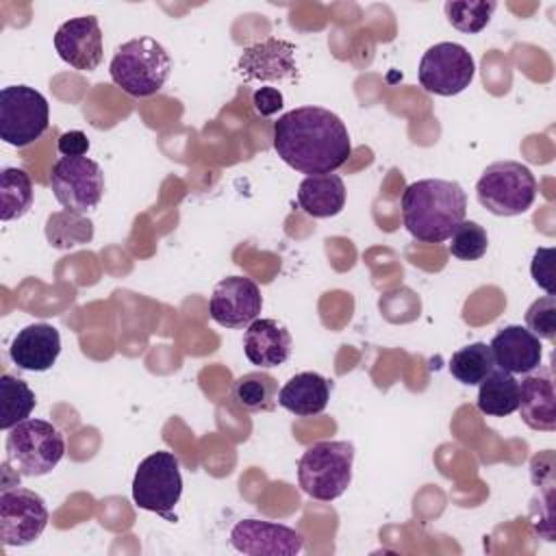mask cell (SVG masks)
I'll use <instances>...</instances> for the list:
<instances>
[{"instance_id":"obj_1","label":"cell","mask_w":556,"mask_h":556,"mask_svg":"<svg viewBox=\"0 0 556 556\" xmlns=\"http://www.w3.org/2000/svg\"><path fill=\"white\" fill-rule=\"evenodd\" d=\"M274 150L295 172L332 174L352 154L341 117L324 106H298L274 122Z\"/></svg>"},{"instance_id":"obj_2","label":"cell","mask_w":556,"mask_h":556,"mask_svg":"<svg viewBox=\"0 0 556 556\" xmlns=\"http://www.w3.org/2000/svg\"><path fill=\"white\" fill-rule=\"evenodd\" d=\"M467 193L454 180L424 178L402 193V219L406 230L421 243H441L465 219Z\"/></svg>"},{"instance_id":"obj_3","label":"cell","mask_w":556,"mask_h":556,"mask_svg":"<svg viewBox=\"0 0 556 556\" xmlns=\"http://www.w3.org/2000/svg\"><path fill=\"white\" fill-rule=\"evenodd\" d=\"M172 72L167 50L152 37H135L124 41L109 65V74L124 93L148 98L163 89Z\"/></svg>"},{"instance_id":"obj_4","label":"cell","mask_w":556,"mask_h":556,"mask_svg":"<svg viewBox=\"0 0 556 556\" xmlns=\"http://www.w3.org/2000/svg\"><path fill=\"white\" fill-rule=\"evenodd\" d=\"M354 445L350 441H317L298 460L300 489L319 502H334L352 482Z\"/></svg>"},{"instance_id":"obj_5","label":"cell","mask_w":556,"mask_h":556,"mask_svg":"<svg viewBox=\"0 0 556 556\" xmlns=\"http://www.w3.org/2000/svg\"><path fill=\"white\" fill-rule=\"evenodd\" d=\"M7 432V463L20 476H46L65 456L63 432L46 419H24Z\"/></svg>"},{"instance_id":"obj_6","label":"cell","mask_w":556,"mask_h":556,"mask_svg":"<svg viewBox=\"0 0 556 556\" xmlns=\"http://www.w3.org/2000/svg\"><path fill=\"white\" fill-rule=\"evenodd\" d=\"M536 189L534 174L519 161H495L476 182L478 202L500 217L526 213L534 204Z\"/></svg>"},{"instance_id":"obj_7","label":"cell","mask_w":556,"mask_h":556,"mask_svg":"<svg viewBox=\"0 0 556 556\" xmlns=\"http://www.w3.org/2000/svg\"><path fill=\"white\" fill-rule=\"evenodd\" d=\"M182 495L180 463L172 452L159 450L146 456L132 478V500L139 508L174 521V508Z\"/></svg>"},{"instance_id":"obj_8","label":"cell","mask_w":556,"mask_h":556,"mask_svg":"<svg viewBox=\"0 0 556 556\" xmlns=\"http://www.w3.org/2000/svg\"><path fill=\"white\" fill-rule=\"evenodd\" d=\"M50 124L43 93L28 85H9L0 91V139L13 148L37 141Z\"/></svg>"},{"instance_id":"obj_9","label":"cell","mask_w":556,"mask_h":556,"mask_svg":"<svg viewBox=\"0 0 556 556\" xmlns=\"http://www.w3.org/2000/svg\"><path fill=\"white\" fill-rule=\"evenodd\" d=\"M476 76V61L469 50L454 41H441L430 46L417 70L419 85L434 96H456L465 91Z\"/></svg>"},{"instance_id":"obj_10","label":"cell","mask_w":556,"mask_h":556,"mask_svg":"<svg viewBox=\"0 0 556 556\" xmlns=\"http://www.w3.org/2000/svg\"><path fill=\"white\" fill-rule=\"evenodd\" d=\"M50 187L65 211L87 213L96 208L104 193V174L87 156H61L50 172Z\"/></svg>"},{"instance_id":"obj_11","label":"cell","mask_w":556,"mask_h":556,"mask_svg":"<svg viewBox=\"0 0 556 556\" xmlns=\"http://www.w3.org/2000/svg\"><path fill=\"white\" fill-rule=\"evenodd\" d=\"M48 508L39 493L20 484L0 489V539L4 547H24L41 536Z\"/></svg>"},{"instance_id":"obj_12","label":"cell","mask_w":556,"mask_h":556,"mask_svg":"<svg viewBox=\"0 0 556 556\" xmlns=\"http://www.w3.org/2000/svg\"><path fill=\"white\" fill-rule=\"evenodd\" d=\"M263 308V295L254 280L228 276L219 280L208 300L211 319L224 328H248Z\"/></svg>"},{"instance_id":"obj_13","label":"cell","mask_w":556,"mask_h":556,"mask_svg":"<svg viewBox=\"0 0 556 556\" xmlns=\"http://www.w3.org/2000/svg\"><path fill=\"white\" fill-rule=\"evenodd\" d=\"M230 545L248 556H295L304 547V536L285 523L241 519L230 530Z\"/></svg>"},{"instance_id":"obj_14","label":"cell","mask_w":556,"mask_h":556,"mask_svg":"<svg viewBox=\"0 0 556 556\" xmlns=\"http://www.w3.org/2000/svg\"><path fill=\"white\" fill-rule=\"evenodd\" d=\"M54 50L70 67L91 72L102 63L104 46L96 15H80L63 22L54 33Z\"/></svg>"},{"instance_id":"obj_15","label":"cell","mask_w":556,"mask_h":556,"mask_svg":"<svg viewBox=\"0 0 556 556\" xmlns=\"http://www.w3.org/2000/svg\"><path fill=\"white\" fill-rule=\"evenodd\" d=\"M237 72L245 80H261V83L295 80L298 78L295 46L278 37H267L243 50L237 63Z\"/></svg>"},{"instance_id":"obj_16","label":"cell","mask_w":556,"mask_h":556,"mask_svg":"<svg viewBox=\"0 0 556 556\" xmlns=\"http://www.w3.org/2000/svg\"><path fill=\"white\" fill-rule=\"evenodd\" d=\"M495 367L508 374H530L541 365V339L528 328L510 324L495 332L489 343Z\"/></svg>"},{"instance_id":"obj_17","label":"cell","mask_w":556,"mask_h":556,"mask_svg":"<svg viewBox=\"0 0 556 556\" xmlns=\"http://www.w3.org/2000/svg\"><path fill=\"white\" fill-rule=\"evenodd\" d=\"M61 354V334L52 324H30L22 328L9 348L13 365L22 371H46Z\"/></svg>"},{"instance_id":"obj_18","label":"cell","mask_w":556,"mask_h":556,"mask_svg":"<svg viewBox=\"0 0 556 556\" xmlns=\"http://www.w3.org/2000/svg\"><path fill=\"white\" fill-rule=\"evenodd\" d=\"M291 345V332L276 319H254L243 334V352L248 361L261 369L287 363Z\"/></svg>"},{"instance_id":"obj_19","label":"cell","mask_w":556,"mask_h":556,"mask_svg":"<svg viewBox=\"0 0 556 556\" xmlns=\"http://www.w3.org/2000/svg\"><path fill=\"white\" fill-rule=\"evenodd\" d=\"M517 410L528 428L541 432L556 430V393L549 374L526 376L519 382Z\"/></svg>"},{"instance_id":"obj_20","label":"cell","mask_w":556,"mask_h":556,"mask_svg":"<svg viewBox=\"0 0 556 556\" xmlns=\"http://www.w3.org/2000/svg\"><path fill=\"white\" fill-rule=\"evenodd\" d=\"M330 391L332 382L321 374L300 371L282 384L278 391V404L298 417H313L324 413L330 400Z\"/></svg>"},{"instance_id":"obj_21","label":"cell","mask_w":556,"mask_h":556,"mask_svg":"<svg viewBox=\"0 0 556 556\" xmlns=\"http://www.w3.org/2000/svg\"><path fill=\"white\" fill-rule=\"evenodd\" d=\"M300 208L317 219L334 217L345 206V185L339 174L306 176L298 187Z\"/></svg>"},{"instance_id":"obj_22","label":"cell","mask_w":556,"mask_h":556,"mask_svg":"<svg viewBox=\"0 0 556 556\" xmlns=\"http://www.w3.org/2000/svg\"><path fill=\"white\" fill-rule=\"evenodd\" d=\"M478 410L489 417H506L519 406V382L515 374L493 369L478 389Z\"/></svg>"},{"instance_id":"obj_23","label":"cell","mask_w":556,"mask_h":556,"mask_svg":"<svg viewBox=\"0 0 556 556\" xmlns=\"http://www.w3.org/2000/svg\"><path fill=\"white\" fill-rule=\"evenodd\" d=\"M232 397L248 413H271L278 404V380L263 369L248 371L235 380Z\"/></svg>"},{"instance_id":"obj_24","label":"cell","mask_w":556,"mask_h":556,"mask_svg":"<svg viewBox=\"0 0 556 556\" xmlns=\"http://www.w3.org/2000/svg\"><path fill=\"white\" fill-rule=\"evenodd\" d=\"M0 428L11 430L20 421L28 419L37 397L35 391L26 384V380L15 378L11 374H2L0 378Z\"/></svg>"},{"instance_id":"obj_25","label":"cell","mask_w":556,"mask_h":556,"mask_svg":"<svg viewBox=\"0 0 556 556\" xmlns=\"http://www.w3.org/2000/svg\"><path fill=\"white\" fill-rule=\"evenodd\" d=\"M33 206L30 176L20 167H4L0 174V219H20Z\"/></svg>"},{"instance_id":"obj_26","label":"cell","mask_w":556,"mask_h":556,"mask_svg":"<svg viewBox=\"0 0 556 556\" xmlns=\"http://www.w3.org/2000/svg\"><path fill=\"white\" fill-rule=\"evenodd\" d=\"M93 237V222L83 217V213L59 211L46 222V239L56 250H70L89 243Z\"/></svg>"},{"instance_id":"obj_27","label":"cell","mask_w":556,"mask_h":556,"mask_svg":"<svg viewBox=\"0 0 556 556\" xmlns=\"http://www.w3.org/2000/svg\"><path fill=\"white\" fill-rule=\"evenodd\" d=\"M493 369H495V361H493L491 348L482 341L460 348L450 358V374L467 387L480 384Z\"/></svg>"},{"instance_id":"obj_28","label":"cell","mask_w":556,"mask_h":556,"mask_svg":"<svg viewBox=\"0 0 556 556\" xmlns=\"http://www.w3.org/2000/svg\"><path fill=\"white\" fill-rule=\"evenodd\" d=\"M497 4L493 0H465V2H445L443 11L447 22L467 35L480 33L489 22Z\"/></svg>"},{"instance_id":"obj_29","label":"cell","mask_w":556,"mask_h":556,"mask_svg":"<svg viewBox=\"0 0 556 556\" xmlns=\"http://www.w3.org/2000/svg\"><path fill=\"white\" fill-rule=\"evenodd\" d=\"M450 239V254L460 261H478L486 254L489 248L486 230L471 219H463Z\"/></svg>"},{"instance_id":"obj_30","label":"cell","mask_w":556,"mask_h":556,"mask_svg":"<svg viewBox=\"0 0 556 556\" xmlns=\"http://www.w3.org/2000/svg\"><path fill=\"white\" fill-rule=\"evenodd\" d=\"M526 328L539 339H556V298L543 295L534 300L526 311Z\"/></svg>"},{"instance_id":"obj_31","label":"cell","mask_w":556,"mask_h":556,"mask_svg":"<svg viewBox=\"0 0 556 556\" xmlns=\"http://www.w3.org/2000/svg\"><path fill=\"white\" fill-rule=\"evenodd\" d=\"M530 274L541 289L554 295V248H539L534 252Z\"/></svg>"},{"instance_id":"obj_32","label":"cell","mask_w":556,"mask_h":556,"mask_svg":"<svg viewBox=\"0 0 556 556\" xmlns=\"http://www.w3.org/2000/svg\"><path fill=\"white\" fill-rule=\"evenodd\" d=\"M252 106L258 115L269 117L274 115L278 109H282V93L276 87H258L252 93Z\"/></svg>"},{"instance_id":"obj_33","label":"cell","mask_w":556,"mask_h":556,"mask_svg":"<svg viewBox=\"0 0 556 556\" xmlns=\"http://www.w3.org/2000/svg\"><path fill=\"white\" fill-rule=\"evenodd\" d=\"M56 148L63 156H85L89 150V139L83 130H67L59 137Z\"/></svg>"}]
</instances>
